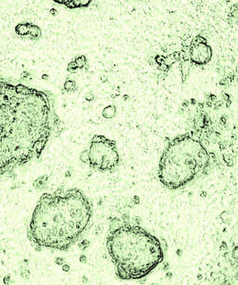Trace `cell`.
Returning a JSON list of instances; mask_svg holds the SVG:
<instances>
[{
	"instance_id": "6da1fadb",
	"label": "cell",
	"mask_w": 238,
	"mask_h": 285,
	"mask_svg": "<svg viewBox=\"0 0 238 285\" xmlns=\"http://www.w3.org/2000/svg\"><path fill=\"white\" fill-rule=\"evenodd\" d=\"M55 116L48 94L0 82V178L40 157L55 125Z\"/></svg>"
},
{
	"instance_id": "7a4b0ae2",
	"label": "cell",
	"mask_w": 238,
	"mask_h": 285,
	"mask_svg": "<svg viewBox=\"0 0 238 285\" xmlns=\"http://www.w3.org/2000/svg\"><path fill=\"white\" fill-rule=\"evenodd\" d=\"M92 213L90 201L77 188L44 193L32 214L28 240L38 250L69 249L85 234Z\"/></svg>"
},
{
	"instance_id": "3957f363",
	"label": "cell",
	"mask_w": 238,
	"mask_h": 285,
	"mask_svg": "<svg viewBox=\"0 0 238 285\" xmlns=\"http://www.w3.org/2000/svg\"><path fill=\"white\" fill-rule=\"evenodd\" d=\"M107 249L122 280H137L148 275L164 260L160 241L142 227L127 222L111 227Z\"/></svg>"
},
{
	"instance_id": "277c9868",
	"label": "cell",
	"mask_w": 238,
	"mask_h": 285,
	"mask_svg": "<svg viewBox=\"0 0 238 285\" xmlns=\"http://www.w3.org/2000/svg\"><path fill=\"white\" fill-rule=\"evenodd\" d=\"M199 134L188 132L168 143L161 157L158 178L164 187L178 190L207 173L214 157Z\"/></svg>"
},
{
	"instance_id": "5b68a950",
	"label": "cell",
	"mask_w": 238,
	"mask_h": 285,
	"mask_svg": "<svg viewBox=\"0 0 238 285\" xmlns=\"http://www.w3.org/2000/svg\"><path fill=\"white\" fill-rule=\"evenodd\" d=\"M87 155L90 167L102 173L114 170L119 162L115 141L102 135L94 136L87 150Z\"/></svg>"
},
{
	"instance_id": "8992f818",
	"label": "cell",
	"mask_w": 238,
	"mask_h": 285,
	"mask_svg": "<svg viewBox=\"0 0 238 285\" xmlns=\"http://www.w3.org/2000/svg\"><path fill=\"white\" fill-rule=\"evenodd\" d=\"M188 55L190 61L193 64L205 65L211 61L212 49L206 40L199 35L193 39L189 47Z\"/></svg>"
},
{
	"instance_id": "52a82bcc",
	"label": "cell",
	"mask_w": 238,
	"mask_h": 285,
	"mask_svg": "<svg viewBox=\"0 0 238 285\" xmlns=\"http://www.w3.org/2000/svg\"><path fill=\"white\" fill-rule=\"evenodd\" d=\"M193 63L189 60H182L181 61L180 65H179V69L181 71V74H182V82H184L187 79V78L188 77L190 73V69L192 68Z\"/></svg>"
},
{
	"instance_id": "ba28073f",
	"label": "cell",
	"mask_w": 238,
	"mask_h": 285,
	"mask_svg": "<svg viewBox=\"0 0 238 285\" xmlns=\"http://www.w3.org/2000/svg\"><path fill=\"white\" fill-rule=\"evenodd\" d=\"M116 113V108L113 105H110L105 107L103 110L102 114L105 118H112L113 116L115 115Z\"/></svg>"
},
{
	"instance_id": "9c48e42d",
	"label": "cell",
	"mask_w": 238,
	"mask_h": 285,
	"mask_svg": "<svg viewBox=\"0 0 238 285\" xmlns=\"http://www.w3.org/2000/svg\"><path fill=\"white\" fill-rule=\"evenodd\" d=\"M64 89L67 92H73L76 89V83L75 81L71 79H67L64 83Z\"/></svg>"
},
{
	"instance_id": "30bf717a",
	"label": "cell",
	"mask_w": 238,
	"mask_h": 285,
	"mask_svg": "<svg viewBox=\"0 0 238 285\" xmlns=\"http://www.w3.org/2000/svg\"><path fill=\"white\" fill-rule=\"evenodd\" d=\"M86 62H87V59H86L85 56H84V55H81V56L78 57L75 60V63H76L77 67L80 68V69L85 67Z\"/></svg>"
},
{
	"instance_id": "8fae6325",
	"label": "cell",
	"mask_w": 238,
	"mask_h": 285,
	"mask_svg": "<svg viewBox=\"0 0 238 285\" xmlns=\"http://www.w3.org/2000/svg\"><path fill=\"white\" fill-rule=\"evenodd\" d=\"M46 176H43L42 178H39L38 179H37L36 181H35V182H37V188H40V186H43V187H44V185H45V184H46V181H47V178H45Z\"/></svg>"
},
{
	"instance_id": "7c38bea8",
	"label": "cell",
	"mask_w": 238,
	"mask_h": 285,
	"mask_svg": "<svg viewBox=\"0 0 238 285\" xmlns=\"http://www.w3.org/2000/svg\"><path fill=\"white\" fill-rule=\"evenodd\" d=\"M77 68L78 67H77L76 63H75V61H73V62H71L70 64H69V65H68V67H67V69H68V71L73 73V72H75Z\"/></svg>"
},
{
	"instance_id": "4fadbf2b",
	"label": "cell",
	"mask_w": 238,
	"mask_h": 285,
	"mask_svg": "<svg viewBox=\"0 0 238 285\" xmlns=\"http://www.w3.org/2000/svg\"><path fill=\"white\" fill-rule=\"evenodd\" d=\"M85 99L87 100V101H89V102L93 101V100L94 99V94H93V93H91V92H89V93H87V94H86Z\"/></svg>"
},
{
	"instance_id": "5bb4252c",
	"label": "cell",
	"mask_w": 238,
	"mask_h": 285,
	"mask_svg": "<svg viewBox=\"0 0 238 285\" xmlns=\"http://www.w3.org/2000/svg\"><path fill=\"white\" fill-rule=\"evenodd\" d=\"M29 76H30V74L28 73V72H23L22 74H21V78H22L23 79H26V78H28Z\"/></svg>"
},
{
	"instance_id": "9a60e30c",
	"label": "cell",
	"mask_w": 238,
	"mask_h": 285,
	"mask_svg": "<svg viewBox=\"0 0 238 285\" xmlns=\"http://www.w3.org/2000/svg\"><path fill=\"white\" fill-rule=\"evenodd\" d=\"M49 14L55 17V16H56L57 14H58V11H57V10H55V8H52L51 10H49Z\"/></svg>"
},
{
	"instance_id": "2e32d148",
	"label": "cell",
	"mask_w": 238,
	"mask_h": 285,
	"mask_svg": "<svg viewBox=\"0 0 238 285\" xmlns=\"http://www.w3.org/2000/svg\"><path fill=\"white\" fill-rule=\"evenodd\" d=\"M100 79H101L102 82H103V83H105V82H106L107 81H108V77L105 76H102L101 78H100Z\"/></svg>"
},
{
	"instance_id": "e0dca14e",
	"label": "cell",
	"mask_w": 238,
	"mask_h": 285,
	"mask_svg": "<svg viewBox=\"0 0 238 285\" xmlns=\"http://www.w3.org/2000/svg\"><path fill=\"white\" fill-rule=\"evenodd\" d=\"M41 78H42L43 80H48V78H49V76H48V75L44 74V75H43L42 77H41Z\"/></svg>"
},
{
	"instance_id": "ac0fdd59",
	"label": "cell",
	"mask_w": 238,
	"mask_h": 285,
	"mask_svg": "<svg viewBox=\"0 0 238 285\" xmlns=\"http://www.w3.org/2000/svg\"><path fill=\"white\" fill-rule=\"evenodd\" d=\"M189 101H187V100H184V102L183 103V107H187L188 106V105H189Z\"/></svg>"
},
{
	"instance_id": "d6986e66",
	"label": "cell",
	"mask_w": 238,
	"mask_h": 285,
	"mask_svg": "<svg viewBox=\"0 0 238 285\" xmlns=\"http://www.w3.org/2000/svg\"><path fill=\"white\" fill-rule=\"evenodd\" d=\"M190 101H191V102H190V103H192V104H196V100H195V99H193H193H191V100H190Z\"/></svg>"
},
{
	"instance_id": "ffe728a7",
	"label": "cell",
	"mask_w": 238,
	"mask_h": 285,
	"mask_svg": "<svg viewBox=\"0 0 238 285\" xmlns=\"http://www.w3.org/2000/svg\"><path fill=\"white\" fill-rule=\"evenodd\" d=\"M128 96H123V98H125V99H126V98H128Z\"/></svg>"
}]
</instances>
